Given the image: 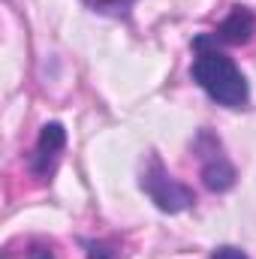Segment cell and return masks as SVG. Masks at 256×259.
<instances>
[{
  "mask_svg": "<svg viewBox=\"0 0 256 259\" xmlns=\"http://www.w3.org/2000/svg\"><path fill=\"white\" fill-rule=\"evenodd\" d=\"M193 49H196V61H193V81L220 106L226 109H241L247 106L250 100V88H247V78L244 72L238 69V64L217 52V39L214 36H196L193 39Z\"/></svg>",
  "mask_w": 256,
  "mask_h": 259,
  "instance_id": "obj_1",
  "label": "cell"
},
{
  "mask_svg": "<svg viewBox=\"0 0 256 259\" xmlns=\"http://www.w3.org/2000/svg\"><path fill=\"white\" fill-rule=\"evenodd\" d=\"M30 259H55V250H49V247H36V250L30 253Z\"/></svg>",
  "mask_w": 256,
  "mask_h": 259,
  "instance_id": "obj_9",
  "label": "cell"
},
{
  "mask_svg": "<svg viewBox=\"0 0 256 259\" xmlns=\"http://www.w3.org/2000/svg\"><path fill=\"white\" fill-rule=\"evenodd\" d=\"M202 184L211 193H226L235 184V166L220 151H211V157H205L202 163Z\"/></svg>",
  "mask_w": 256,
  "mask_h": 259,
  "instance_id": "obj_5",
  "label": "cell"
},
{
  "mask_svg": "<svg viewBox=\"0 0 256 259\" xmlns=\"http://www.w3.org/2000/svg\"><path fill=\"white\" fill-rule=\"evenodd\" d=\"M142 190L151 196V202H154L163 214H181V211L193 208V202H196L193 187L175 181V178L166 172V166L160 163V157H151V166H148L145 175H142Z\"/></svg>",
  "mask_w": 256,
  "mask_h": 259,
  "instance_id": "obj_2",
  "label": "cell"
},
{
  "mask_svg": "<svg viewBox=\"0 0 256 259\" xmlns=\"http://www.w3.org/2000/svg\"><path fill=\"white\" fill-rule=\"evenodd\" d=\"M256 33V15L247 6H232V12L220 21V27L211 33L223 46H244Z\"/></svg>",
  "mask_w": 256,
  "mask_h": 259,
  "instance_id": "obj_4",
  "label": "cell"
},
{
  "mask_svg": "<svg viewBox=\"0 0 256 259\" xmlns=\"http://www.w3.org/2000/svg\"><path fill=\"white\" fill-rule=\"evenodd\" d=\"M112 247L106 244V241H91L88 244V259H112Z\"/></svg>",
  "mask_w": 256,
  "mask_h": 259,
  "instance_id": "obj_6",
  "label": "cell"
},
{
  "mask_svg": "<svg viewBox=\"0 0 256 259\" xmlns=\"http://www.w3.org/2000/svg\"><path fill=\"white\" fill-rule=\"evenodd\" d=\"M211 259H247V253L241 250V247H217L214 253H211Z\"/></svg>",
  "mask_w": 256,
  "mask_h": 259,
  "instance_id": "obj_7",
  "label": "cell"
},
{
  "mask_svg": "<svg viewBox=\"0 0 256 259\" xmlns=\"http://www.w3.org/2000/svg\"><path fill=\"white\" fill-rule=\"evenodd\" d=\"M64 148H66V130H64V124H58V121L46 124V127L39 130L36 148H33V154H30V172H33L36 178H49Z\"/></svg>",
  "mask_w": 256,
  "mask_h": 259,
  "instance_id": "obj_3",
  "label": "cell"
},
{
  "mask_svg": "<svg viewBox=\"0 0 256 259\" xmlns=\"http://www.w3.org/2000/svg\"><path fill=\"white\" fill-rule=\"evenodd\" d=\"M84 3L94 9H127L133 0H84Z\"/></svg>",
  "mask_w": 256,
  "mask_h": 259,
  "instance_id": "obj_8",
  "label": "cell"
}]
</instances>
